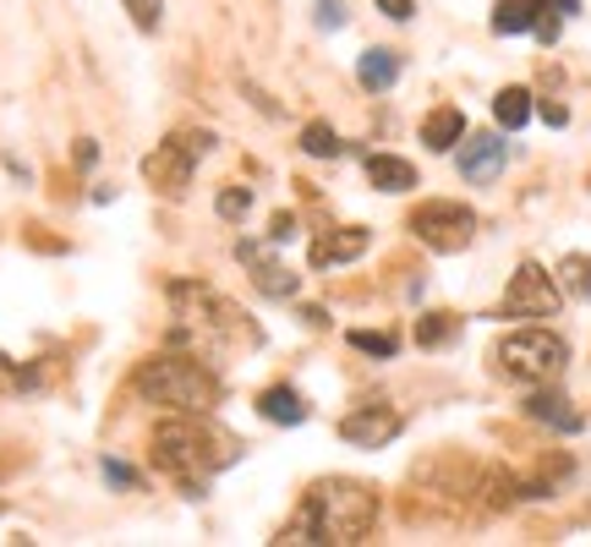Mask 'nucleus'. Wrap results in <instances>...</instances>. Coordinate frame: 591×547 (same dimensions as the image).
Wrapping results in <instances>:
<instances>
[{
	"mask_svg": "<svg viewBox=\"0 0 591 547\" xmlns=\"http://www.w3.org/2000/svg\"><path fill=\"white\" fill-rule=\"evenodd\" d=\"M367 181H373L378 192H411V186H417V170H411L406 159H395V153H373V159H367Z\"/></svg>",
	"mask_w": 591,
	"mask_h": 547,
	"instance_id": "nucleus-13",
	"label": "nucleus"
},
{
	"mask_svg": "<svg viewBox=\"0 0 591 547\" xmlns=\"http://www.w3.org/2000/svg\"><path fill=\"white\" fill-rule=\"evenodd\" d=\"M241 454V443L230 438V432H219V427H203L197 416L192 421H164L159 432H153V465L164 471V476H175L192 498L203 493V482L219 471V465H230Z\"/></svg>",
	"mask_w": 591,
	"mask_h": 547,
	"instance_id": "nucleus-1",
	"label": "nucleus"
},
{
	"mask_svg": "<svg viewBox=\"0 0 591 547\" xmlns=\"http://www.w3.org/2000/svg\"><path fill=\"white\" fill-rule=\"evenodd\" d=\"M121 6L132 11V22H138L143 33H153V28H159V11H164L159 0H121Z\"/></svg>",
	"mask_w": 591,
	"mask_h": 547,
	"instance_id": "nucleus-24",
	"label": "nucleus"
},
{
	"mask_svg": "<svg viewBox=\"0 0 591 547\" xmlns=\"http://www.w3.org/2000/svg\"><path fill=\"white\" fill-rule=\"evenodd\" d=\"M236 258L252 269L258 290H264V296H275V301H286V296H296V290H301V274L280 269V264L269 258V247H264V242H241V247H236Z\"/></svg>",
	"mask_w": 591,
	"mask_h": 547,
	"instance_id": "nucleus-10",
	"label": "nucleus"
},
{
	"mask_svg": "<svg viewBox=\"0 0 591 547\" xmlns=\"http://www.w3.org/2000/svg\"><path fill=\"white\" fill-rule=\"evenodd\" d=\"M105 482H116V487H138L132 465H121V460H105Z\"/></svg>",
	"mask_w": 591,
	"mask_h": 547,
	"instance_id": "nucleus-26",
	"label": "nucleus"
},
{
	"mask_svg": "<svg viewBox=\"0 0 591 547\" xmlns=\"http://www.w3.org/2000/svg\"><path fill=\"white\" fill-rule=\"evenodd\" d=\"M411 230L433 247V253H460L471 236H476V214L465 208V203H422L417 214H411Z\"/></svg>",
	"mask_w": 591,
	"mask_h": 547,
	"instance_id": "nucleus-6",
	"label": "nucleus"
},
{
	"mask_svg": "<svg viewBox=\"0 0 591 547\" xmlns=\"http://www.w3.org/2000/svg\"><path fill=\"white\" fill-rule=\"evenodd\" d=\"M526 416L542 421V427H559V432H581V410L570 406L565 395H548V389L526 400Z\"/></svg>",
	"mask_w": 591,
	"mask_h": 547,
	"instance_id": "nucleus-12",
	"label": "nucleus"
},
{
	"mask_svg": "<svg viewBox=\"0 0 591 547\" xmlns=\"http://www.w3.org/2000/svg\"><path fill=\"white\" fill-rule=\"evenodd\" d=\"M542 6L548 0H498V11H493V33H531L537 28V17H542Z\"/></svg>",
	"mask_w": 591,
	"mask_h": 547,
	"instance_id": "nucleus-15",
	"label": "nucleus"
},
{
	"mask_svg": "<svg viewBox=\"0 0 591 547\" xmlns=\"http://www.w3.org/2000/svg\"><path fill=\"white\" fill-rule=\"evenodd\" d=\"M94 159H99V148H94V142L83 137V142H77V164H94Z\"/></svg>",
	"mask_w": 591,
	"mask_h": 547,
	"instance_id": "nucleus-33",
	"label": "nucleus"
},
{
	"mask_svg": "<svg viewBox=\"0 0 591 547\" xmlns=\"http://www.w3.org/2000/svg\"><path fill=\"white\" fill-rule=\"evenodd\" d=\"M559 285H565L570 296L591 301V258H587V253H570V258L559 264Z\"/></svg>",
	"mask_w": 591,
	"mask_h": 547,
	"instance_id": "nucleus-19",
	"label": "nucleus"
},
{
	"mask_svg": "<svg viewBox=\"0 0 591 547\" xmlns=\"http://www.w3.org/2000/svg\"><path fill=\"white\" fill-rule=\"evenodd\" d=\"M465 137V116L454 110V105H443V110H433L428 121H422V142L433 148V153H443V148H454Z\"/></svg>",
	"mask_w": 591,
	"mask_h": 547,
	"instance_id": "nucleus-16",
	"label": "nucleus"
},
{
	"mask_svg": "<svg viewBox=\"0 0 591 547\" xmlns=\"http://www.w3.org/2000/svg\"><path fill=\"white\" fill-rule=\"evenodd\" d=\"M554 307H559V285L537 264H520L504 290V318H548Z\"/></svg>",
	"mask_w": 591,
	"mask_h": 547,
	"instance_id": "nucleus-7",
	"label": "nucleus"
},
{
	"mask_svg": "<svg viewBox=\"0 0 591 547\" xmlns=\"http://www.w3.org/2000/svg\"><path fill=\"white\" fill-rule=\"evenodd\" d=\"M132 389L143 395L148 406H175V410H186V416H197V410H208L219 400L214 373L197 367V362H186V356H153V362H143L138 378H132Z\"/></svg>",
	"mask_w": 591,
	"mask_h": 547,
	"instance_id": "nucleus-3",
	"label": "nucleus"
},
{
	"mask_svg": "<svg viewBox=\"0 0 591 547\" xmlns=\"http://www.w3.org/2000/svg\"><path fill=\"white\" fill-rule=\"evenodd\" d=\"M214 148V137L208 132H181L170 137V142H159L153 153L143 159V175L159 186V192H170V197H181L186 186H192V170H197V159Z\"/></svg>",
	"mask_w": 591,
	"mask_h": 547,
	"instance_id": "nucleus-5",
	"label": "nucleus"
},
{
	"mask_svg": "<svg viewBox=\"0 0 591 547\" xmlns=\"http://www.w3.org/2000/svg\"><path fill=\"white\" fill-rule=\"evenodd\" d=\"M351 345H356V351H367V356H395V351H400V340H395V334H367V329H356V334H351Z\"/></svg>",
	"mask_w": 591,
	"mask_h": 547,
	"instance_id": "nucleus-23",
	"label": "nucleus"
},
{
	"mask_svg": "<svg viewBox=\"0 0 591 547\" xmlns=\"http://www.w3.org/2000/svg\"><path fill=\"white\" fill-rule=\"evenodd\" d=\"M542 44H559V11L554 6H542V17H537V28H531Z\"/></svg>",
	"mask_w": 591,
	"mask_h": 547,
	"instance_id": "nucleus-25",
	"label": "nucleus"
},
{
	"mask_svg": "<svg viewBox=\"0 0 591 547\" xmlns=\"http://www.w3.org/2000/svg\"><path fill=\"white\" fill-rule=\"evenodd\" d=\"M378 11H384V17H395V22H411V11H417V6H411V0H378Z\"/></svg>",
	"mask_w": 591,
	"mask_h": 547,
	"instance_id": "nucleus-29",
	"label": "nucleus"
},
{
	"mask_svg": "<svg viewBox=\"0 0 591 547\" xmlns=\"http://www.w3.org/2000/svg\"><path fill=\"white\" fill-rule=\"evenodd\" d=\"M362 253H367V230H334V236L312 242V269H334V264H351Z\"/></svg>",
	"mask_w": 591,
	"mask_h": 547,
	"instance_id": "nucleus-11",
	"label": "nucleus"
},
{
	"mask_svg": "<svg viewBox=\"0 0 591 547\" xmlns=\"http://www.w3.org/2000/svg\"><path fill=\"white\" fill-rule=\"evenodd\" d=\"M301 148H307L312 159H334V153H340V142H334V132H329L323 121H307V132H301Z\"/></svg>",
	"mask_w": 591,
	"mask_h": 547,
	"instance_id": "nucleus-21",
	"label": "nucleus"
},
{
	"mask_svg": "<svg viewBox=\"0 0 591 547\" xmlns=\"http://www.w3.org/2000/svg\"><path fill=\"white\" fill-rule=\"evenodd\" d=\"M395 432H400V410L395 406H362L351 416H340V438L356 443V449H384Z\"/></svg>",
	"mask_w": 591,
	"mask_h": 547,
	"instance_id": "nucleus-8",
	"label": "nucleus"
},
{
	"mask_svg": "<svg viewBox=\"0 0 591 547\" xmlns=\"http://www.w3.org/2000/svg\"><path fill=\"white\" fill-rule=\"evenodd\" d=\"M542 121H548V127H565L570 110H565V105H542Z\"/></svg>",
	"mask_w": 591,
	"mask_h": 547,
	"instance_id": "nucleus-30",
	"label": "nucleus"
},
{
	"mask_svg": "<svg viewBox=\"0 0 591 547\" xmlns=\"http://www.w3.org/2000/svg\"><path fill=\"white\" fill-rule=\"evenodd\" d=\"M258 410H264L269 421H280V427L307 421V400H301L296 389H264V395H258Z\"/></svg>",
	"mask_w": 591,
	"mask_h": 547,
	"instance_id": "nucleus-17",
	"label": "nucleus"
},
{
	"mask_svg": "<svg viewBox=\"0 0 591 547\" xmlns=\"http://www.w3.org/2000/svg\"><path fill=\"white\" fill-rule=\"evenodd\" d=\"M11 389H22V367L11 356H0V395H11Z\"/></svg>",
	"mask_w": 591,
	"mask_h": 547,
	"instance_id": "nucleus-28",
	"label": "nucleus"
},
{
	"mask_svg": "<svg viewBox=\"0 0 591 547\" xmlns=\"http://www.w3.org/2000/svg\"><path fill=\"white\" fill-rule=\"evenodd\" d=\"M296 236V219L291 214H280V219H275V242H291Z\"/></svg>",
	"mask_w": 591,
	"mask_h": 547,
	"instance_id": "nucleus-31",
	"label": "nucleus"
},
{
	"mask_svg": "<svg viewBox=\"0 0 591 547\" xmlns=\"http://www.w3.org/2000/svg\"><path fill=\"white\" fill-rule=\"evenodd\" d=\"M301 318H307L312 329H329V312H323V307H301Z\"/></svg>",
	"mask_w": 591,
	"mask_h": 547,
	"instance_id": "nucleus-32",
	"label": "nucleus"
},
{
	"mask_svg": "<svg viewBox=\"0 0 591 547\" xmlns=\"http://www.w3.org/2000/svg\"><path fill=\"white\" fill-rule=\"evenodd\" d=\"M548 6H554L559 17H570V11H581V0H548Z\"/></svg>",
	"mask_w": 591,
	"mask_h": 547,
	"instance_id": "nucleus-34",
	"label": "nucleus"
},
{
	"mask_svg": "<svg viewBox=\"0 0 591 547\" xmlns=\"http://www.w3.org/2000/svg\"><path fill=\"white\" fill-rule=\"evenodd\" d=\"M504 159H509V142H504V137L498 132H476L465 148H460V175H465L471 186H487V181H498Z\"/></svg>",
	"mask_w": 591,
	"mask_h": 547,
	"instance_id": "nucleus-9",
	"label": "nucleus"
},
{
	"mask_svg": "<svg viewBox=\"0 0 591 547\" xmlns=\"http://www.w3.org/2000/svg\"><path fill=\"white\" fill-rule=\"evenodd\" d=\"M493 116H498L504 132H520V127L531 121V94H526V88H504V94L493 99Z\"/></svg>",
	"mask_w": 591,
	"mask_h": 547,
	"instance_id": "nucleus-18",
	"label": "nucleus"
},
{
	"mask_svg": "<svg viewBox=\"0 0 591 547\" xmlns=\"http://www.w3.org/2000/svg\"><path fill=\"white\" fill-rule=\"evenodd\" d=\"M498 362L520 384H554L565 373V362H570V345L559 334H548V329H520V334H509L498 345Z\"/></svg>",
	"mask_w": 591,
	"mask_h": 547,
	"instance_id": "nucleus-4",
	"label": "nucleus"
},
{
	"mask_svg": "<svg viewBox=\"0 0 591 547\" xmlns=\"http://www.w3.org/2000/svg\"><path fill=\"white\" fill-rule=\"evenodd\" d=\"M318 22L323 28H345V6L340 0H318Z\"/></svg>",
	"mask_w": 591,
	"mask_h": 547,
	"instance_id": "nucleus-27",
	"label": "nucleus"
},
{
	"mask_svg": "<svg viewBox=\"0 0 591 547\" xmlns=\"http://www.w3.org/2000/svg\"><path fill=\"white\" fill-rule=\"evenodd\" d=\"M356 77H362L367 94H384V88H395V77H400V55H395V50H367L362 66H356Z\"/></svg>",
	"mask_w": 591,
	"mask_h": 547,
	"instance_id": "nucleus-14",
	"label": "nucleus"
},
{
	"mask_svg": "<svg viewBox=\"0 0 591 547\" xmlns=\"http://www.w3.org/2000/svg\"><path fill=\"white\" fill-rule=\"evenodd\" d=\"M454 329H460V323H454L449 312H428V318L417 323V340H422V345H449Z\"/></svg>",
	"mask_w": 591,
	"mask_h": 547,
	"instance_id": "nucleus-20",
	"label": "nucleus"
},
{
	"mask_svg": "<svg viewBox=\"0 0 591 547\" xmlns=\"http://www.w3.org/2000/svg\"><path fill=\"white\" fill-rule=\"evenodd\" d=\"M373 521H378V493L362 482H318L296 510L301 543H362Z\"/></svg>",
	"mask_w": 591,
	"mask_h": 547,
	"instance_id": "nucleus-2",
	"label": "nucleus"
},
{
	"mask_svg": "<svg viewBox=\"0 0 591 547\" xmlns=\"http://www.w3.org/2000/svg\"><path fill=\"white\" fill-rule=\"evenodd\" d=\"M219 219H241L247 208H252V186H230V192H219Z\"/></svg>",
	"mask_w": 591,
	"mask_h": 547,
	"instance_id": "nucleus-22",
	"label": "nucleus"
}]
</instances>
